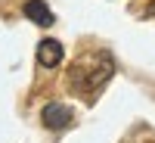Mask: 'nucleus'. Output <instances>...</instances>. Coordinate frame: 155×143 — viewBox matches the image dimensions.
Returning <instances> with one entry per match:
<instances>
[{
    "instance_id": "1",
    "label": "nucleus",
    "mask_w": 155,
    "mask_h": 143,
    "mask_svg": "<svg viewBox=\"0 0 155 143\" xmlns=\"http://www.w3.org/2000/svg\"><path fill=\"white\" fill-rule=\"evenodd\" d=\"M112 75H115V59H112V53L96 50V53L81 56V59L71 66V72H68V87L74 90V94L87 97V103H93L96 94L112 81Z\"/></svg>"
},
{
    "instance_id": "2",
    "label": "nucleus",
    "mask_w": 155,
    "mask_h": 143,
    "mask_svg": "<svg viewBox=\"0 0 155 143\" xmlns=\"http://www.w3.org/2000/svg\"><path fill=\"white\" fill-rule=\"evenodd\" d=\"M41 121L47 131H65V128L74 121V112L65 106V103H47L41 112Z\"/></svg>"
},
{
    "instance_id": "3",
    "label": "nucleus",
    "mask_w": 155,
    "mask_h": 143,
    "mask_svg": "<svg viewBox=\"0 0 155 143\" xmlns=\"http://www.w3.org/2000/svg\"><path fill=\"white\" fill-rule=\"evenodd\" d=\"M65 59V47L53 37H44L41 44H37V62H41L44 69H56L59 62Z\"/></svg>"
},
{
    "instance_id": "4",
    "label": "nucleus",
    "mask_w": 155,
    "mask_h": 143,
    "mask_svg": "<svg viewBox=\"0 0 155 143\" xmlns=\"http://www.w3.org/2000/svg\"><path fill=\"white\" fill-rule=\"evenodd\" d=\"M22 12H25V16H28L34 25H41V28H47V25L56 22V16L50 12V6L44 3V0H28V3L22 6Z\"/></svg>"
},
{
    "instance_id": "5",
    "label": "nucleus",
    "mask_w": 155,
    "mask_h": 143,
    "mask_svg": "<svg viewBox=\"0 0 155 143\" xmlns=\"http://www.w3.org/2000/svg\"><path fill=\"white\" fill-rule=\"evenodd\" d=\"M146 12H149V16L155 19V3H149V9H146Z\"/></svg>"
}]
</instances>
